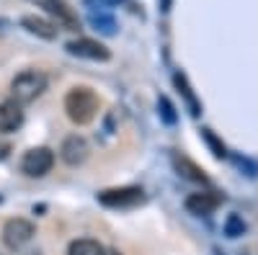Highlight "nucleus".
Segmentation results:
<instances>
[{
	"label": "nucleus",
	"instance_id": "obj_19",
	"mask_svg": "<svg viewBox=\"0 0 258 255\" xmlns=\"http://www.w3.org/2000/svg\"><path fill=\"white\" fill-rule=\"evenodd\" d=\"M8 152H11V144H3V142H0V160H6Z\"/></svg>",
	"mask_w": 258,
	"mask_h": 255
},
{
	"label": "nucleus",
	"instance_id": "obj_16",
	"mask_svg": "<svg viewBox=\"0 0 258 255\" xmlns=\"http://www.w3.org/2000/svg\"><path fill=\"white\" fill-rule=\"evenodd\" d=\"M158 111H160V119L165 121V124H176V109H173V103H170L165 96H160V101H158Z\"/></svg>",
	"mask_w": 258,
	"mask_h": 255
},
{
	"label": "nucleus",
	"instance_id": "obj_15",
	"mask_svg": "<svg viewBox=\"0 0 258 255\" xmlns=\"http://www.w3.org/2000/svg\"><path fill=\"white\" fill-rule=\"evenodd\" d=\"M243 232H245V222H243L238 214L227 217V222H225V235H227V237H240Z\"/></svg>",
	"mask_w": 258,
	"mask_h": 255
},
{
	"label": "nucleus",
	"instance_id": "obj_17",
	"mask_svg": "<svg viewBox=\"0 0 258 255\" xmlns=\"http://www.w3.org/2000/svg\"><path fill=\"white\" fill-rule=\"evenodd\" d=\"M202 137L207 139V144L212 147V152H214V157H225L227 155V150H225V144L212 134V129H202Z\"/></svg>",
	"mask_w": 258,
	"mask_h": 255
},
{
	"label": "nucleus",
	"instance_id": "obj_18",
	"mask_svg": "<svg viewBox=\"0 0 258 255\" xmlns=\"http://www.w3.org/2000/svg\"><path fill=\"white\" fill-rule=\"evenodd\" d=\"M91 21H93V26L101 29L103 34H114V18H109V16H93Z\"/></svg>",
	"mask_w": 258,
	"mask_h": 255
},
{
	"label": "nucleus",
	"instance_id": "obj_7",
	"mask_svg": "<svg viewBox=\"0 0 258 255\" xmlns=\"http://www.w3.org/2000/svg\"><path fill=\"white\" fill-rule=\"evenodd\" d=\"M34 3H36L39 8H44L49 16H54L57 24L68 26V29H78V26H80L78 16L73 13V8L64 3V0H34Z\"/></svg>",
	"mask_w": 258,
	"mask_h": 255
},
{
	"label": "nucleus",
	"instance_id": "obj_23",
	"mask_svg": "<svg viewBox=\"0 0 258 255\" xmlns=\"http://www.w3.org/2000/svg\"><path fill=\"white\" fill-rule=\"evenodd\" d=\"M214 255H220V252H217V250H214Z\"/></svg>",
	"mask_w": 258,
	"mask_h": 255
},
{
	"label": "nucleus",
	"instance_id": "obj_12",
	"mask_svg": "<svg viewBox=\"0 0 258 255\" xmlns=\"http://www.w3.org/2000/svg\"><path fill=\"white\" fill-rule=\"evenodd\" d=\"M173 165H176V170L183 176V178H188V181H194V183H209V178H207V173L197 165V162H191L188 157H183V155H173Z\"/></svg>",
	"mask_w": 258,
	"mask_h": 255
},
{
	"label": "nucleus",
	"instance_id": "obj_13",
	"mask_svg": "<svg viewBox=\"0 0 258 255\" xmlns=\"http://www.w3.org/2000/svg\"><path fill=\"white\" fill-rule=\"evenodd\" d=\"M173 85H176V88H178V93L183 96V101L188 103V109H191V116H199V111H202V106H199L197 96H194V91H191V85H188L186 75L176 72V75H173Z\"/></svg>",
	"mask_w": 258,
	"mask_h": 255
},
{
	"label": "nucleus",
	"instance_id": "obj_4",
	"mask_svg": "<svg viewBox=\"0 0 258 255\" xmlns=\"http://www.w3.org/2000/svg\"><path fill=\"white\" fill-rule=\"evenodd\" d=\"M98 201L109 209H129V206H137L145 201L142 188L137 186H124V188H106L98 194Z\"/></svg>",
	"mask_w": 258,
	"mask_h": 255
},
{
	"label": "nucleus",
	"instance_id": "obj_8",
	"mask_svg": "<svg viewBox=\"0 0 258 255\" xmlns=\"http://www.w3.org/2000/svg\"><path fill=\"white\" fill-rule=\"evenodd\" d=\"M88 142H85L83 137H78V134H73V137H68L62 142V147H59V155H62V160L68 162V165H83L85 160H88Z\"/></svg>",
	"mask_w": 258,
	"mask_h": 255
},
{
	"label": "nucleus",
	"instance_id": "obj_5",
	"mask_svg": "<svg viewBox=\"0 0 258 255\" xmlns=\"http://www.w3.org/2000/svg\"><path fill=\"white\" fill-rule=\"evenodd\" d=\"M36 235V227L29 222V219H8L6 227H3V242L11 247V250H21L26 242H31V237Z\"/></svg>",
	"mask_w": 258,
	"mask_h": 255
},
{
	"label": "nucleus",
	"instance_id": "obj_22",
	"mask_svg": "<svg viewBox=\"0 0 258 255\" xmlns=\"http://www.w3.org/2000/svg\"><path fill=\"white\" fill-rule=\"evenodd\" d=\"M29 255H41V252H29Z\"/></svg>",
	"mask_w": 258,
	"mask_h": 255
},
{
	"label": "nucleus",
	"instance_id": "obj_6",
	"mask_svg": "<svg viewBox=\"0 0 258 255\" xmlns=\"http://www.w3.org/2000/svg\"><path fill=\"white\" fill-rule=\"evenodd\" d=\"M68 52L75 54V57H83V59H93V62H106L111 57V52L106 49L101 41H93V39H75V41H70Z\"/></svg>",
	"mask_w": 258,
	"mask_h": 255
},
{
	"label": "nucleus",
	"instance_id": "obj_14",
	"mask_svg": "<svg viewBox=\"0 0 258 255\" xmlns=\"http://www.w3.org/2000/svg\"><path fill=\"white\" fill-rule=\"evenodd\" d=\"M68 255H106L103 245L91 240V237H83V240H73L68 247Z\"/></svg>",
	"mask_w": 258,
	"mask_h": 255
},
{
	"label": "nucleus",
	"instance_id": "obj_1",
	"mask_svg": "<svg viewBox=\"0 0 258 255\" xmlns=\"http://www.w3.org/2000/svg\"><path fill=\"white\" fill-rule=\"evenodd\" d=\"M101 109V98L91 91V88H73L68 96H64V111H68V119L73 124H91L98 116Z\"/></svg>",
	"mask_w": 258,
	"mask_h": 255
},
{
	"label": "nucleus",
	"instance_id": "obj_2",
	"mask_svg": "<svg viewBox=\"0 0 258 255\" xmlns=\"http://www.w3.org/2000/svg\"><path fill=\"white\" fill-rule=\"evenodd\" d=\"M44 91H47V75L39 72V70H24L21 75H16L13 82H11V93H13V101L18 106L36 101Z\"/></svg>",
	"mask_w": 258,
	"mask_h": 255
},
{
	"label": "nucleus",
	"instance_id": "obj_20",
	"mask_svg": "<svg viewBox=\"0 0 258 255\" xmlns=\"http://www.w3.org/2000/svg\"><path fill=\"white\" fill-rule=\"evenodd\" d=\"M160 11H163V13L170 11V0H160Z\"/></svg>",
	"mask_w": 258,
	"mask_h": 255
},
{
	"label": "nucleus",
	"instance_id": "obj_11",
	"mask_svg": "<svg viewBox=\"0 0 258 255\" xmlns=\"http://www.w3.org/2000/svg\"><path fill=\"white\" fill-rule=\"evenodd\" d=\"M21 26L29 34H36L39 39H57V26L44 18H39V16H24L21 18Z\"/></svg>",
	"mask_w": 258,
	"mask_h": 255
},
{
	"label": "nucleus",
	"instance_id": "obj_9",
	"mask_svg": "<svg viewBox=\"0 0 258 255\" xmlns=\"http://www.w3.org/2000/svg\"><path fill=\"white\" fill-rule=\"evenodd\" d=\"M21 124H24V111H21L18 103L16 101L0 103V132L3 134L16 132V129H21Z\"/></svg>",
	"mask_w": 258,
	"mask_h": 255
},
{
	"label": "nucleus",
	"instance_id": "obj_3",
	"mask_svg": "<svg viewBox=\"0 0 258 255\" xmlns=\"http://www.w3.org/2000/svg\"><path fill=\"white\" fill-rule=\"evenodd\" d=\"M54 165V152L49 147H31V150L21 157V170L29 178H41L47 176Z\"/></svg>",
	"mask_w": 258,
	"mask_h": 255
},
{
	"label": "nucleus",
	"instance_id": "obj_21",
	"mask_svg": "<svg viewBox=\"0 0 258 255\" xmlns=\"http://www.w3.org/2000/svg\"><path fill=\"white\" fill-rule=\"evenodd\" d=\"M106 6H119V3H124V0H103Z\"/></svg>",
	"mask_w": 258,
	"mask_h": 255
},
{
	"label": "nucleus",
	"instance_id": "obj_10",
	"mask_svg": "<svg viewBox=\"0 0 258 255\" xmlns=\"http://www.w3.org/2000/svg\"><path fill=\"white\" fill-rule=\"evenodd\" d=\"M220 196L217 194H191L188 199H186V209L191 211V214H199V217H204V214H212L214 209L220 206Z\"/></svg>",
	"mask_w": 258,
	"mask_h": 255
}]
</instances>
